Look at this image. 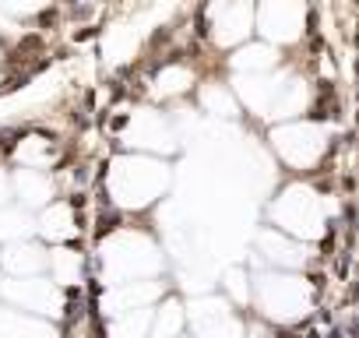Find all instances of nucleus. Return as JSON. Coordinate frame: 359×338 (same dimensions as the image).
<instances>
[]
</instances>
